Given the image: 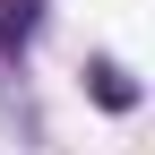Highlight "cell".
Listing matches in <instances>:
<instances>
[{"label": "cell", "mask_w": 155, "mask_h": 155, "mask_svg": "<svg viewBox=\"0 0 155 155\" xmlns=\"http://www.w3.org/2000/svg\"><path fill=\"white\" fill-rule=\"evenodd\" d=\"M35 26H43V0H0V61H17L35 43Z\"/></svg>", "instance_id": "cell-1"}, {"label": "cell", "mask_w": 155, "mask_h": 155, "mask_svg": "<svg viewBox=\"0 0 155 155\" xmlns=\"http://www.w3.org/2000/svg\"><path fill=\"white\" fill-rule=\"evenodd\" d=\"M86 86H95V104H104V112H129V104H138V86H129V69H121V61H95V69H86Z\"/></svg>", "instance_id": "cell-2"}]
</instances>
